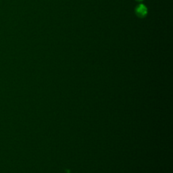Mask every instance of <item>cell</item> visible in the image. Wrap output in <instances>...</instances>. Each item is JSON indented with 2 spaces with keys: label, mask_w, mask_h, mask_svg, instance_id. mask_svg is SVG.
Listing matches in <instances>:
<instances>
[{
  "label": "cell",
  "mask_w": 173,
  "mask_h": 173,
  "mask_svg": "<svg viewBox=\"0 0 173 173\" xmlns=\"http://www.w3.org/2000/svg\"><path fill=\"white\" fill-rule=\"evenodd\" d=\"M136 14L138 16L144 17L147 14V8L144 5H139L136 8Z\"/></svg>",
  "instance_id": "cell-1"
},
{
  "label": "cell",
  "mask_w": 173,
  "mask_h": 173,
  "mask_svg": "<svg viewBox=\"0 0 173 173\" xmlns=\"http://www.w3.org/2000/svg\"><path fill=\"white\" fill-rule=\"evenodd\" d=\"M137 1H142V0H137Z\"/></svg>",
  "instance_id": "cell-2"
}]
</instances>
